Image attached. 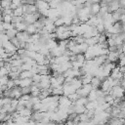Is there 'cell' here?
<instances>
[{
    "label": "cell",
    "instance_id": "44dd1931",
    "mask_svg": "<svg viewBox=\"0 0 125 125\" xmlns=\"http://www.w3.org/2000/svg\"><path fill=\"white\" fill-rule=\"evenodd\" d=\"M41 105H42L41 102L40 103H37V104H34L33 106H32V111H39L40 108H41Z\"/></svg>",
    "mask_w": 125,
    "mask_h": 125
},
{
    "label": "cell",
    "instance_id": "ba28073f",
    "mask_svg": "<svg viewBox=\"0 0 125 125\" xmlns=\"http://www.w3.org/2000/svg\"><path fill=\"white\" fill-rule=\"evenodd\" d=\"M73 109H74V112L76 114H81V113H84L86 111L85 106H83V105H77V104H73Z\"/></svg>",
    "mask_w": 125,
    "mask_h": 125
},
{
    "label": "cell",
    "instance_id": "ac0fdd59",
    "mask_svg": "<svg viewBox=\"0 0 125 125\" xmlns=\"http://www.w3.org/2000/svg\"><path fill=\"white\" fill-rule=\"evenodd\" d=\"M64 23H63V19L62 18H58L55 21H54V25L56 26V27H59V26H62V25H63Z\"/></svg>",
    "mask_w": 125,
    "mask_h": 125
},
{
    "label": "cell",
    "instance_id": "277c9868",
    "mask_svg": "<svg viewBox=\"0 0 125 125\" xmlns=\"http://www.w3.org/2000/svg\"><path fill=\"white\" fill-rule=\"evenodd\" d=\"M119 54L117 52H108L107 54V61L110 62H116L118 61Z\"/></svg>",
    "mask_w": 125,
    "mask_h": 125
},
{
    "label": "cell",
    "instance_id": "52a82bcc",
    "mask_svg": "<svg viewBox=\"0 0 125 125\" xmlns=\"http://www.w3.org/2000/svg\"><path fill=\"white\" fill-rule=\"evenodd\" d=\"M97 106H98V104H97L96 101H89V102L86 104L85 108H86V110H93V109H95Z\"/></svg>",
    "mask_w": 125,
    "mask_h": 125
},
{
    "label": "cell",
    "instance_id": "e0dca14e",
    "mask_svg": "<svg viewBox=\"0 0 125 125\" xmlns=\"http://www.w3.org/2000/svg\"><path fill=\"white\" fill-rule=\"evenodd\" d=\"M78 116H79V121H83V122H88V121H90L91 119L88 117V115L84 112V113H81V114H78Z\"/></svg>",
    "mask_w": 125,
    "mask_h": 125
},
{
    "label": "cell",
    "instance_id": "5b68a950",
    "mask_svg": "<svg viewBox=\"0 0 125 125\" xmlns=\"http://www.w3.org/2000/svg\"><path fill=\"white\" fill-rule=\"evenodd\" d=\"M90 84L92 85L93 89H97L98 87L101 86V84H102V80H101V78H99L98 76H93V78H92Z\"/></svg>",
    "mask_w": 125,
    "mask_h": 125
},
{
    "label": "cell",
    "instance_id": "8992f818",
    "mask_svg": "<svg viewBox=\"0 0 125 125\" xmlns=\"http://www.w3.org/2000/svg\"><path fill=\"white\" fill-rule=\"evenodd\" d=\"M33 73L30 70H22L20 73V79H27V78H32Z\"/></svg>",
    "mask_w": 125,
    "mask_h": 125
},
{
    "label": "cell",
    "instance_id": "4316f807",
    "mask_svg": "<svg viewBox=\"0 0 125 125\" xmlns=\"http://www.w3.org/2000/svg\"><path fill=\"white\" fill-rule=\"evenodd\" d=\"M124 125H125V124H124Z\"/></svg>",
    "mask_w": 125,
    "mask_h": 125
},
{
    "label": "cell",
    "instance_id": "cb8c5ba5",
    "mask_svg": "<svg viewBox=\"0 0 125 125\" xmlns=\"http://www.w3.org/2000/svg\"><path fill=\"white\" fill-rule=\"evenodd\" d=\"M30 98H31V96H30V95H22L19 100H21V101L26 102V101H29V100H30Z\"/></svg>",
    "mask_w": 125,
    "mask_h": 125
},
{
    "label": "cell",
    "instance_id": "30bf717a",
    "mask_svg": "<svg viewBox=\"0 0 125 125\" xmlns=\"http://www.w3.org/2000/svg\"><path fill=\"white\" fill-rule=\"evenodd\" d=\"M25 31H26L29 35H32V34H34V33L37 32V28L35 27V25H34L33 23H31V24H28V25L26 26Z\"/></svg>",
    "mask_w": 125,
    "mask_h": 125
},
{
    "label": "cell",
    "instance_id": "d6986e66",
    "mask_svg": "<svg viewBox=\"0 0 125 125\" xmlns=\"http://www.w3.org/2000/svg\"><path fill=\"white\" fill-rule=\"evenodd\" d=\"M41 78H42V75L41 74H39V73H36V74H34L33 76H32V82H35V83H39L40 81H41Z\"/></svg>",
    "mask_w": 125,
    "mask_h": 125
},
{
    "label": "cell",
    "instance_id": "5bb4252c",
    "mask_svg": "<svg viewBox=\"0 0 125 125\" xmlns=\"http://www.w3.org/2000/svg\"><path fill=\"white\" fill-rule=\"evenodd\" d=\"M78 45V49H79V52L81 53V54H83V53H85L87 50H88V48H89V46L85 43V42H83V43H81V44H77Z\"/></svg>",
    "mask_w": 125,
    "mask_h": 125
},
{
    "label": "cell",
    "instance_id": "7a4b0ae2",
    "mask_svg": "<svg viewBox=\"0 0 125 125\" xmlns=\"http://www.w3.org/2000/svg\"><path fill=\"white\" fill-rule=\"evenodd\" d=\"M93 90V87L91 84H86V85H82V87L78 90H76V93L80 96V97H87L89 95V93Z\"/></svg>",
    "mask_w": 125,
    "mask_h": 125
},
{
    "label": "cell",
    "instance_id": "6da1fadb",
    "mask_svg": "<svg viewBox=\"0 0 125 125\" xmlns=\"http://www.w3.org/2000/svg\"><path fill=\"white\" fill-rule=\"evenodd\" d=\"M108 94H110L114 99L115 98H123L125 95V91L122 86H114L111 88V90L108 92Z\"/></svg>",
    "mask_w": 125,
    "mask_h": 125
},
{
    "label": "cell",
    "instance_id": "603a6c76",
    "mask_svg": "<svg viewBox=\"0 0 125 125\" xmlns=\"http://www.w3.org/2000/svg\"><path fill=\"white\" fill-rule=\"evenodd\" d=\"M18 104H19V100H17V99H13L12 102H11V104H10V105H11L12 107L16 108L17 105H18Z\"/></svg>",
    "mask_w": 125,
    "mask_h": 125
},
{
    "label": "cell",
    "instance_id": "484cf974",
    "mask_svg": "<svg viewBox=\"0 0 125 125\" xmlns=\"http://www.w3.org/2000/svg\"><path fill=\"white\" fill-rule=\"evenodd\" d=\"M104 125H108V124H107V123H106V124H104Z\"/></svg>",
    "mask_w": 125,
    "mask_h": 125
},
{
    "label": "cell",
    "instance_id": "7c38bea8",
    "mask_svg": "<svg viewBox=\"0 0 125 125\" xmlns=\"http://www.w3.org/2000/svg\"><path fill=\"white\" fill-rule=\"evenodd\" d=\"M18 112V111H17ZM32 109H28V108H24V109H22L21 111H20L19 112V114L21 115V116H23V117H29L30 118V116H31V114H32Z\"/></svg>",
    "mask_w": 125,
    "mask_h": 125
},
{
    "label": "cell",
    "instance_id": "9a60e30c",
    "mask_svg": "<svg viewBox=\"0 0 125 125\" xmlns=\"http://www.w3.org/2000/svg\"><path fill=\"white\" fill-rule=\"evenodd\" d=\"M67 98H68V99H69V100L72 102V104H74V103H75V102H76V101H77V100L80 98V96H79V95H78V94L75 92V93H72V94L68 95V96H67Z\"/></svg>",
    "mask_w": 125,
    "mask_h": 125
},
{
    "label": "cell",
    "instance_id": "ffe728a7",
    "mask_svg": "<svg viewBox=\"0 0 125 125\" xmlns=\"http://www.w3.org/2000/svg\"><path fill=\"white\" fill-rule=\"evenodd\" d=\"M30 93H31V86L21 88V94L22 95H30Z\"/></svg>",
    "mask_w": 125,
    "mask_h": 125
},
{
    "label": "cell",
    "instance_id": "2e32d148",
    "mask_svg": "<svg viewBox=\"0 0 125 125\" xmlns=\"http://www.w3.org/2000/svg\"><path fill=\"white\" fill-rule=\"evenodd\" d=\"M87 98H88V100H89V101H96V99H97L96 89H93V90L89 93V95L87 96Z\"/></svg>",
    "mask_w": 125,
    "mask_h": 125
},
{
    "label": "cell",
    "instance_id": "7402d4cb",
    "mask_svg": "<svg viewBox=\"0 0 125 125\" xmlns=\"http://www.w3.org/2000/svg\"><path fill=\"white\" fill-rule=\"evenodd\" d=\"M29 101H30V102H31L33 104H37V103H40V102H41V100L39 99V97H31Z\"/></svg>",
    "mask_w": 125,
    "mask_h": 125
},
{
    "label": "cell",
    "instance_id": "8fae6325",
    "mask_svg": "<svg viewBox=\"0 0 125 125\" xmlns=\"http://www.w3.org/2000/svg\"><path fill=\"white\" fill-rule=\"evenodd\" d=\"M85 43H86L88 46H94V45L98 44V36H95V37H91V38L85 39Z\"/></svg>",
    "mask_w": 125,
    "mask_h": 125
},
{
    "label": "cell",
    "instance_id": "d4e9b609",
    "mask_svg": "<svg viewBox=\"0 0 125 125\" xmlns=\"http://www.w3.org/2000/svg\"><path fill=\"white\" fill-rule=\"evenodd\" d=\"M35 125H47L46 123H42V122H36Z\"/></svg>",
    "mask_w": 125,
    "mask_h": 125
},
{
    "label": "cell",
    "instance_id": "4fadbf2b",
    "mask_svg": "<svg viewBox=\"0 0 125 125\" xmlns=\"http://www.w3.org/2000/svg\"><path fill=\"white\" fill-rule=\"evenodd\" d=\"M52 95H54V96H62L63 95L62 86H60V87L52 89Z\"/></svg>",
    "mask_w": 125,
    "mask_h": 125
},
{
    "label": "cell",
    "instance_id": "9c48e42d",
    "mask_svg": "<svg viewBox=\"0 0 125 125\" xmlns=\"http://www.w3.org/2000/svg\"><path fill=\"white\" fill-rule=\"evenodd\" d=\"M89 102V100H88V98L87 97H80L75 103H74V104H77V105H83V106H85L86 105V104Z\"/></svg>",
    "mask_w": 125,
    "mask_h": 125
},
{
    "label": "cell",
    "instance_id": "3957f363",
    "mask_svg": "<svg viewBox=\"0 0 125 125\" xmlns=\"http://www.w3.org/2000/svg\"><path fill=\"white\" fill-rule=\"evenodd\" d=\"M100 9H101V6L99 3H96V4H93L91 7H90V17H93V16H97L100 12Z\"/></svg>",
    "mask_w": 125,
    "mask_h": 125
}]
</instances>
